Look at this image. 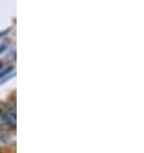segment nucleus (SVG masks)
Wrapping results in <instances>:
<instances>
[{"label": "nucleus", "mask_w": 144, "mask_h": 153, "mask_svg": "<svg viewBox=\"0 0 144 153\" xmlns=\"http://www.w3.org/2000/svg\"><path fill=\"white\" fill-rule=\"evenodd\" d=\"M1 112V116L4 117L7 125L10 127V129H14L16 127V122H17V117H16V109L14 107H7L4 109H0Z\"/></svg>", "instance_id": "1"}, {"label": "nucleus", "mask_w": 144, "mask_h": 153, "mask_svg": "<svg viewBox=\"0 0 144 153\" xmlns=\"http://www.w3.org/2000/svg\"><path fill=\"white\" fill-rule=\"evenodd\" d=\"M0 143H8V134L7 131L0 129Z\"/></svg>", "instance_id": "2"}, {"label": "nucleus", "mask_w": 144, "mask_h": 153, "mask_svg": "<svg viewBox=\"0 0 144 153\" xmlns=\"http://www.w3.org/2000/svg\"><path fill=\"white\" fill-rule=\"evenodd\" d=\"M13 70V67H10V68H8V70H5V71H3V72H0V79L1 77H4V76H5L7 74H9V72Z\"/></svg>", "instance_id": "3"}]
</instances>
